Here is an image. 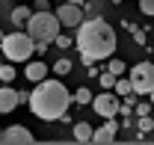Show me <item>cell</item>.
<instances>
[{"instance_id": "cell-21", "label": "cell", "mask_w": 154, "mask_h": 145, "mask_svg": "<svg viewBox=\"0 0 154 145\" xmlns=\"http://www.w3.org/2000/svg\"><path fill=\"white\" fill-rule=\"evenodd\" d=\"M71 45H77V42H74L71 36H62V33H59V36H57V42H54V48H59V51H68Z\"/></svg>"}, {"instance_id": "cell-23", "label": "cell", "mask_w": 154, "mask_h": 145, "mask_svg": "<svg viewBox=\"0 0 154 145\" xmlns=\"http://www.w3.org/2000/svg\"><path fill=\"white\" fill-rule=\"evenodd\" d=\"M139 12H142V15H151V18H154V0H139Z\"/></svg>"}, {"instance_id": "cell-1", "label": "cell", "mask_w": 154, "mask_h": 145, "mask_svg": "<svg viewBox=\"0 0 154 145\" xmlns=\"http://www.w3.org/2000/svg\"><path fill=\"white\" fill-rule=\"evenodd\" d=\"M77 51L83 56V65H92L101 59H110L116 54V33L107 21L101 18H86L77 27Z\"/></svg>"}, {"instance_id": "cell-6", "label": "cell", "mask_w": 154, "mask_h": 145, "mask_svg": "<svg viewBox=\"0 0 154 145\" xmlns=\"http://www.w3.org/2000/svg\"><path fill=\"white\" fill-rule=\"evenodd\" d=\"M92 110H95L101 119H116V116H119V110H122V101L116 98L113 89H107V92H101V95H95Z\"/></svg>"}, {"instance_id": "cell-19", "label": "cell", "mask_w": 154, "mask_h": 145, "mask_svg": "<svg viewBox=\"0 0 154 145\" xmlns=\"http://www.w3.org/2000/svg\"><path fill=\"white\" fill-rule=\"evenodd\" d=\"M74 101H77V104H92V101H95V95L86 89V86H80V89L74 92Z\"/></svg>"}, {"instance_id": "cell-27", "label": "cell", "mask_w": 154, "mask_h": 145, "mask_svg": "<svg viewBox=\"0 0 154 145\" xmlns=\"http://www.w3.org/2000/svg\"><path fill=\"white\" fill-rule=\"evenodd\" d=\"M68 3H80V6H86V3H89V0H68Z\"/></svg>"}, {"instance_id": "cell-11", "label": "cell", "mask_w": 154, "mask_h": 145, "mask_svg": "<svg viewBox=\"0 0 154 145\" xmlns=\"http://www.w3.org/2000/svg\"><path fill=\"white\" fill-rule=\"evenodd\" d=\"M48 71H51V68H48L42 59H30V62H27V68H24V77H27L30 83H42V80L48 77Z\"/></svg>"}, {"instance_id": "cell-7", "label": "cell", "mask_w": 154, "mask_h": 145, "mask_svg": "<svg viewBox=\"0 0 154 145\" xmlns=\"http://www.w3.org/2000/svg\"><path fill=\"white\" fill-rule=\"evenodd\" d=\"M57 15H59V21H62V27L77 30V27L86 21V9H83L80 3H68V0H62V3L57 6Z\"/></svg>"}, {"instance_id": "cell-24", "label": "cell", "mask_w": 154, "mask_h": 145, "mask_svg": "<svg viewBox=\"0 0 154 145\" xmlns=\"http://www.w3.org/2000/svg\"><path fill=\"white\" fill-rule=\"evenodd\" d=\"M134 42L139 45V48H148V45H145L148 39H145V30H142V27H136V30H134Z\"/></svg>"}, {"instance_id": "cell-4", "label": "cell", "mask_w": 154, "mask_h": 145, "mask_svg": "<svg viewBox=\"0 0 154 145\" xmlns=\"http://www.w3.org/2000/svg\"><path fill=\"white\" fill-rule=\"evenodd\" d=\"M59 27H62V21H59V15L54 9H36L33 18L27 21V33L36 42H57Z\"/></svg>"}, {"instance_id": "cell-29", "label": "cell", "mask_w": 154, "mask_h": 145, "mask_svg": "<svg viewBox=\"0 0 154 145\" xmlns=\"http://www.w3.org/2000/svg\"><path fill=\"white\" fill-rule=\"evenodd\" d=\"M148 98H151V104H154V92H151V95H148Z\"/></svg>"}, {"instance_id": "cell-20", "label": "cell", "mask_w": 154, "mask_h": 145, "mask_svg": "<svg viewBox=\"0 0 154 145\" xmlns=\"http://www.w3.org/2000/svg\"><path fill=\"white\" fill-rule=\"evenodd\" d=\"M0 80H3V83H12V80H15V68H12L9 62L0 65Z\"/></svg>"}, {"instance_id": "cell-15", "label": "cell", "mask_w": 154, "mask_h": 145, "mask_svg": "<svg viewBox=\"0 0 154 145\" xmlns=\"http://www.w3.org/2000/svg\"><path fill=\"white\" fill-rule=\"evenodd\" d=\"M107 68L116 74V77H125V71H128V65H125V59H116V56H110V62H107Z\"/></svg>"}, {"instance_id": "cell-5", "label": "cell", "mask_w": 154, "mask_h": 145, "mask_svg": "<svg viewBox=\"0 0 154 145\" xmlns=\"http://www.w3.org/2000/svg\"><path fill=\"white\" fill-rule=\"evenodd\" d=\"M131 83L136 95H151L154 92V62H136L131 68Z\"/></svg>"}, {"instance_id": "cell-26", "label": "cell", "mask_w": 154, "mask_h": 145, "mask_svg": "<svg viewBox=\"0 0 154 145\" xmlns=\"http://www.w3.org/2000/svg\"><path fill=\"white\" fill-rule=\"evenodd\" d=\"M36 9H51V0H36Z\"/></svg>"}, {"instance_id": "cell-22", "label": "cell", "mask_w": 154, "mask_h": 145, "mask_svg": "<svg viewBox=\"0 0 154 145\" xmlns=\"http://www.w3.org/2000/svg\"><path fill=\"white\" fill-rule=\"evenodd\" d=\"M151 107H154V104L139 101V104H136V110H134V116H136V119H139V116H151Z\"/></svg>"}, {"instance_id": "cell-2", "label": "cell", "mask_w": 154, "mask_h": 145, "mask_svg": "<svg viewBox=\"0 0 154 145\" xmlns=\"http://www.w3.org/2000/svg\"><path fill=\"white\" fill-rule=\"evenodd\" d=\"M74 101V95L62 86V80L57 77H45L42 83H36V89L30 92V110L33 116H38L42 122H57L68 113V104Z\"/></svg>"}, {"instance_id": "cell-14", "label": "cell", "mask_w": 154, "mask_h": 145, "mask_svg": "<svg viewBox=\"0 0 154 145\" xmlns=\"http://www.w3.org/2000/svg\"><path fill=\"white\" fill-rule=\"evenodd\" d=\"M113 92H116V95H122V98H125V95H131V92H134V83H131V77H119Z\"/></svg>"}, {"instance_id": "cell-16", "label": "cell", "mask_w": 154, "mask_h": 145, "mask_svg": "<svg viewBox=\"0 0 154 145\" xmlns=\"http://www.w3.org/2000/svg\"><path fill=\"white\" fill-rule=\"evenodd\" d=\"M71 68H74V65H71V59H65V56L54 62V74H57V77H65V74L71 71Z\"/></svg>"}, {"instance_id": "cell-17", "label": "cell", "mask_w": 154, "mask_h": 145, "mask_svg": "<svg viewBox=\"0 0 154 145\" xmlns=\"http://www.w3.org/2000/svg\"><path fill=\"white\" fill-rule=\"evenodd\" d=\"M98 80H101V86H104V89H116V80H119V77H116V74L107 68V71L98 74Z\"/></svg>"}, {"instance_id": "cell-18", "label": "cell", "mask_w": 154, "mask_h": 145, "mask_svg": "<svg viewBox=\"0 0 154 145\" xmlns=\"http://www.w3.org/2000/svg\"><path fill=\"white\" fill-rule=\"evenodd\" d=\"M136 127H139V136H145V133H151V130H154V119H151V116H139Z\"/></svg>"}, {"instance_id": "cell-3", "label": "cell", "mask_w": 154, "mask_h": 145, "mask_svg": "<svg viewBox=\"0 0 154 145\" xmlns=\"http://www.w3.org/2000/svg\"><path fill=\"white\" fill-rule=\"evenodd\" d=\"M0 48H3V56L9 62H30V56L36 54V39L30 36V33H21V30L3 33Z\"/></svg>"}, {"instance_id": "cell-25", "label": "cell", "mask_w": 154, "mask_h": 145, "mask_svg": "<svg viewBox=\"0 0 154 145\" xmlns=\"http://www.w3.org/2000/svg\"><path fill=\"white\" fill-rule=\"evenodd\" d=\"M48 45H51V42H36V54L42 56V54H45V51H48Z\"/></svg>"}, {"instance_id": "cell-8", "label": "cell", "mask_w": 154, "mask_h": 145, "mask_svg": "<svg viewBox=\"0 0 154 145\" xmlns=\"http://www.w3.org/2000/svg\"><path fill=\"white\" fill-rule=\"evenodd\" d=\"M0 142L3 145H24V142H36V136H33V130L24 125H9L0 130Z\"/></svg>"}, {"instance_id": "cell-9", "label": "cell", "mask_w": 154, "mask_h": 145, "mask_svg": "<svg viewBox=\"0 0 154 145\" xmlns=\"http://www.w3.org/2000/svg\"><path fill=\"white\" fill-rule=\"evenodd\" d=\"M21 104V92L12 86V83H3V89H0V113L6 116V113H12V110Z\"/></svg>"}, {"instance_id": "cell-12", "label": "cell", "mask_w": 154, "mask_h": 145, "mask_svg": "<svg viewBox=\"0 0 154 145\" xmlns=\"http://www.w3.org/2000/svg\"><path fill=\"white\" fill-rule=\"evenodd\" d=\"M71 133H74L77 142H92V136H95V127L89 125V122H74Z\"/></svg>"}, {"instance_id": "cell-10", "label": "cell", "mask_w": 154, "mask_h": 145, "mask_svg": "<svg viewBox=\"0 0 154 145\" xmlns=\"http://www.w3.org/2000/svg\"><path fill=\"white\" fill-rule=\"evenodd\" d=\"M116 133H119V122L116 119H104L101 127H95L92 142H116Z\"/></svg>"}, {"instance_id": "cell-28", "label": "cell", "mask_w": 154, "mask_h": 145, "mask_svg": "<svg viewBox=\"0 0 154 145\" xmlns=\"http://www.w3.org/2000/svg\"><path fill=\"white\" fill-rule=\"evenodd\" d=\"M110 3H113V6H119V3H122V0H110Z\"/></svg>"}, {"instance_id": "cell-13", "label": "cell", "mask_w": 154, "mask_h": 145, "mask_svg": "<svg viewBox=\"0 0 154 145\" xmlns=\"http://www.w3.org/2000/svg\"><path fill=\"white\" fill-rule=\"evenodd\" d=\"M33 18V12H30V6H15L12 12H9V21H12V27H27V21Z\"/></svg>"}]
</instances>
